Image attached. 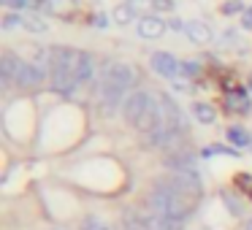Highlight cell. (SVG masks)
I'll return each mask as SVG.
<instances>
[{"label": "cell", "instance_id": "1", "mask_svg": "<svg viewBox=\"0 0 252 230\" xmlns=\"http://www.w3.org/2000/svg\"><path fill=\"white\" fill-rule=\"evenodd\" d=\"M147 203H149V211L152 214L168 217V219H179V222H185V219L195 211V201H190V198L182 195L176 187H171L168 179H160L158 184L149 190Z\"/></svg>", "mask_w": 252, "mask_h": 230}, {"label": "cell", "instance_id": "2", "mask_svg": "<svg viewBox=\"0 0 252 230\" xmlns=\"http://www.w3.org/2000/svg\"><path fill=\"white\" fill-rule=\"evenodd\" d=\"M76 62L79 52L68 46H52L49 49V79L57 92H71L76 84Z\"/></svg>", "mask_w": 252, "mask_h": 230}, {"label": "cell", "instance_id": "3", "mask_svg": "<svg viewBox=\"0 0 252 230\" xmlns=\"http://www.w3.org/2000/svg\"><path fill=\"white\" fill-rule=\"evenodd\" d=\"M103 82H109V84H114V87L130 92V89L138 84V71H136L133 65H127V62H120V60L106 62V68H103Z\"/></svg>", "mask_w": 252, "mask_h": 230}, {"label": "cell", "instance_id": "4", "mask_svg": "<svg viewBox=\"0 0 252 230\" xmlns=\"http://www.w3.org/2000/svg\"><path fill=\"white\" fill-rule=\"evenodd\" d=\"M149 103H152V92H144V89H136V92H130L125 98V103H122V116H125L127 125L136 127L138 122H141V116L147 114Z\"/></svg>", "mask_w": 252, "mask_h": 230}, {"label": "cell", "instance_id": "5", "mask_svg": "<svg viewBox=\"0 0 252 230\" xmlns=\"http://www.w3.org/2000/svg\"><path fill=\"white\" fill-rule=\"evenodd\" d=\"M158 98H160V106H163L165 127H168L176 138L185 136V133H187V119H185V114H182V109L176 106V100L171 98V95H158Z\"/></svg>", "mask_w": 252, "mask_h": 230}, {"label": "cell", "instance_id": "6", "mask_svg": "<svg viewBox=\"0 0 252 230\" xmlns=\"http://www.w3.org/2000/svg\"><path fill=\"white\" fill-rule=\"evenodd\" d=\"M149 65H152V71L163 79H171V82L182 79V62L176 60L174 55H168V52H155Z\"/></svg>", "mask_w": 252, "mask_h": 230}, {"label": "cell", "instance_id": "7", "mask_svg": "<svg viewBox=\"0 0 252 230\" xmlns=\"http://www.w3.org/2000/svg\"><path fill=\"white\" fill-rule=\"evenodd\" d=\"M3 28L6 30H30V33H46L49 30V25L44 22L41 17H35V14H8L6 19H3Z\"/></svg>", "mask_w": 252, "mask_h": 230}, {"label": "cell", "instance_id": "8", "mask_svg": "<svg viewBox=\"0 0 252 230\" xmlns=\"http://www.w3.org/2000/svg\"><path fill=\"white\" fill-rule=\"evenodd\" d=\"M125 98H127L125 89H120V87H114V84L100 79V109H103L106 114H114L117 109H122Z\"/></svg>", "mask_w": 252, "mask_h": 230}, {"label": "cell", "instance_id": "9", "mask_svg": "<svg viewBox=\"0 0 252 230\" xmlns=\"http://www.w3.org/2000/svg\"><path fill=\"white\" fill-rule=\"evenodd\" d=\"M165 168L174 171V173H190V176H198V168H195V157L185 149H174V152L165 157Z\"/></svg>", "mask_w": 252, "mask_h": 230}, {"label": "cell", "instance_id": "10", "mask_svg": "<svg viewBox=\"0 0 252 230\" xmlns=\"http://www.w3.org/2000/svg\"><path fill=\"white\" fill-rule=\"evenodd\" d=\"M46 76H49V73H46L41 65L22 60L19 62V73H17V87H38Z\"/></svg>", "mask_w": 252, "mask_h": 230}, {"label": "cell", "instance_id": "11", "mask_svg": "<svg viewBox=\"0 0 252 230\" xmlns=\"http://www.w3.org/2000/svg\"><path fill=\"white\" fill-rule=\"evenodd\" d=\"M19 57L14 55V52H3V57H0V82H3V87H11V84H17V73H19Z\"/></svg>", "mask_w": 252, "mask_h": 230}, {"label": "cell", "instance_id": "12", "mask_svg": "<svg viewBox=\"0 0 252 230\" xmlns=\"http://www.w3.org/2000/svg\"><path fill=\"white\" fill-rule=\"evenodd\" d=\"M165 28H168V25H165L160 17H155V14H152V17H141V19H138V35H141L144 41L163 38Z\"/></svg>", "mask_w": 252, "mask_h": 230}, {"label": "cell", "instance_id": "13", "mask_svg": "<svg viewBox=\"0 0 252 230\" xmlns=\"http://www.w3.org/2000/svg\"><path fill=\"white\" fill-rule=\"evenodd\" d=\"M185 35L192 41V44H198V46L212 44V38H214L212 28H209L206 22H198V19H192V22H185Z\"/></svg>", "mask_w": 252, "mask_h": 230}, {"label": "cell", "instance_id": "14", "mask_svg": "<svg viewBox=\"0 0 252 230\" xmlns=\"http://www.w3.org/2000/svg\"><path fill=\"white\" fill-rule=\"evenodd\" d=\"M149 217H152V211L125 208L122 211V225H125V230H149Z\"/></svg>", "mask_w": 252, "mask_h": 230}, {"label": "cell", "instance_id": "15", "mask_svg": "<svg viewBox=\"0 0 252 230\" xmlns=\"http://www.w3.org/2000/svg\"><path fill=\"white\" fill-rule=\"evenodd\" d=\"M95 73V62L87 52H79V62H76V84H87Z\"/></svg>", "mask_w": 252, "mask_h": 230}, {"label": "cell", "instance_id": "16", "mask_svg": "<svg viewBox=\"0 0 252 230\" xmlns=\"http://www.w3.org/2000/svg\"><path fill=\"white\" fill-rule=\"evenodd\" d=\"M192 116H195V122H201V125H212V122L217 119V111L209 103H203V100H195V103H192Z\"/></svg>", "mask_w": 252, "mask_h": 230}, {"label": "cell", "instance_id": "17", "mask_svg": "<svg viewBox=\"0 0 252 230\" xmlns=\"http://www.w3.org/2000/svg\"><path fill=\"white\" fill-rule=\"evenodd\" d=\"M228 141L233 144V146H252V136L244 130V127H239V125L228 127Z\"/></svg>", "mask_w": 252, "mask_h": 230}, {"label": "cell", "instance_id": "18", "mask_svg": "<svg viewBox=\"0 0 252 230\" xmlns=\"http://www.w3.org/2000/svg\"><path fill=\"white\" fill-rule=\"evenodd\" d=\"M149 230H182V222L179 219H168V217L152 214V217H149Z\"/></svg>", "mask_w": 252, "mask_h": 230}, {"label": "cell", "instance_id": "19", "mask_svg": "<svg viewBox=\"0 0 252 230\" xmlns=\"http://www.w3.org/2000/svg\"><path fill=\"white\" fill-rule=\"evenodd\" d=\"M228 109L230 111H250V98H247L244 92H230L228 95Z\"/></svg>", "mask_w": 252, "mask_h": 230}, {"label": "cell", "instance_id": "20", "mask_svg": "<svg viewBox=\"0 0 252 230\" xmlns=\"http://www.w3.org/2000/svg\"><path fill=\"white\" fill-rule=\"evenodd\" d=\"M133 14H141V17H152L155 11V0H127Z\"/></svg>", "mask_w": 252, "mask_h": 230}, {"label": "cell", "instance_id": "21", "mask_svg": "<svg viewBox=\"0 0 252 230\" xmlns=\"http://www.w3.org/2000/svg\"><path fill=\"white\" fill-rule=\"evenodd\" d=\"M6 8H19V11H35L41 6L38 0H3Z\"/></svg>", "mask_w": 252, "mask_h": 230}, {"label": "cell", "instance_id": "22", "mask_svg": "<svg viewBox=\"0 0 252 230\" xmlns=\"http://www.w3.org/2000/svg\"><path fill=\"white\" fill-rule=\"evenodd\" d=\"M82 230H114V225H109L106 219H100V217H87L84 225H82Z\"/></svg>", "mask_w": 252, "mask_h": 230}, {"label": "cell", "instance_id": "23", "mask_svg": "<svg viewBox=\"0 0 252 230\" xmlns=\"http://www.w3.org/2000/svg\"><path fill=\"white\" fill-rule=\"evenodd\" d=\"M133 17H136V14L130 11V6H127V3H122V6L114 8V22H117V25H127Z\"/></svg>", "mask_w": 252, "mask_h": 230}, {"label": "cell", "instance_id": "24", "mask_svg": "<svg viewBox=\"0 0 252 230\" xmlns=\"http://www.w3.org/2000/svg\"><path fill=\"white\" fill-rule=\"evenodd\" d=\"M198 73H201V65H198V62H182V79L198 76Z\"/></svg>", "mask_w": 252, "mask_h": 230}, {"label": "cell", "instance_id": "25", "mask_svg": "<svg viewBox=\"0 0 252 230\" xmlns=\"http://www.w3.org/2000/svg\"><path fill=\"white\" fill-rule=\"evenodd\" d=\"M247 8L241 6V0H228V3H225L222 6V14H244Z\"/></svg>", "mask_w": 252, "mask_h": 230}, {"label": "cell", "instance_id": "26", "mask_svg": "<svg viewBox=\"0 0 252 230\" xmlns=\"http://www.w3.org/2000/svg\"><path fill=\"white\" fill-rule=\"evenodd\" d=\"M155 11H174V0H155Z\"/></svg>", "mask_w": 252, "mask_h": 230}, {"label": "cell", "instance_id": "27", "mask_svg": "<svg viewBox=\"0 0 252 230\" xmlns=\"http://www.w3.org/2000/svg\"><path fill=\"white\" fill-rule=\"evenodd\" d=\"M241 25H244L247 30H252V8H247V11L241 14Z\"/></svg>", "mask_w": 252, "mask_h": 230}, {"label": "cell", "instance_id": "28", "mask_svg": "<svg viewBox=\"0 0 252 230\" xmlns=\"http://www.w3.org/2000/svg\"><path fill=\"white\" fill-rule=\"evenodd\" d=\"M225 201H228V208H230V211H233V214H239V211H241V203H236L233 198L228 195V192H225Z\"/></svg>", "mask_w": 252, "mask_h": 230}, {"label": "cell", "instance_id": "29", "mask_svg": "<svg viewBox=\"0 0 252 230\" xmlns=\"http://www.w3.org/2000/svg\"><path fill=\"white\" fill-rule=\"evenodd\" d=\"M244 230H252V219H250V222H247V225H244Z\"/></svg>", "mask_w": 252, "mask_h": 230}, {"label": "cell", "instance_id": "30", "mask_svg": "<svg viewBox=\"0 0 252 230\" xmlns=\"http://www.w3.org/2000/svg\"><path fill=\"white\" fill-rule=\"evenodd\" d=\"M250 89H252V73H250Z\"/></svg>", "mask_w": 252, "mask_h": 230}]
</instances>
